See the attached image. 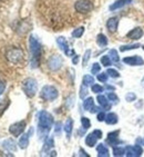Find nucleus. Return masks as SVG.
I'll use <instances>...</instances> for the list:
<instances>
[{"label":"nucleus","instance_id":"1","mask_svg":"<svg viewBox=\"0 0 144 157\" xmlns=\"http://www.w3.org/2000/svg\"><path fill=\"white\" fill-rule=\"evenodd\" d=\"M29 49L31 52V61L30 66L31 68H38L40 65V56H41V44L36 37L31 35L29 38Z\"/></svg>","mask_w":144,"mask_h":157},{"label":"nucleus","instance_id":"2","mask_svg":"<svg viewBox=\"0 0 144 157\" xmlns=\"http://www.w3.org/2000/svg\"><path fill=\"white\" fill-rule=\"evenodd\" d=\"M53 125V117L47 110H41L39 113V134L47 135Z\"/></svg>","mask_w":144,"mask_h":157},{"label":"nucleus","instance_id":"3","mask_svg":"<svg viewBox=\"0 0 144 157\" xmlns=\"http://www.w3.org/2000/svg\"><path fill=\"white\" fill-rule=\"evenodd\" d=\"M6 58L7 60L15 65H19L22 63L24 58V52L21 48L18 47H11L6 52Z\"/></svg>","mask_w":144,"mask_h":157},{"label":"nucleus","instance_id":"4","mask_svg":"<svg viewBox=\"0 0 144 157\" xmlns=\"http://www.w3.org/2000/svg\"><path fill=\"white\" fill-rule=\"evenodd\" d=\"M58 96H59V91L52 85L43 86V88L41 89V93H40V97L43 100H47V101H53V100L57 99Z\"/></svg>","mask_w":144,"mask_h":157},{"label":"nucleus","instance_id":"5","mask_svg":"<svg viewBox=\"0 0 144 157\" xmlns=\"http://www.w3.org/2000/svg\"><path fill=\"white\" fill-rule=\"evenodd\" d=\"M22 89L28 97H33L38 91V82L34 78H27L22 82Z\"/></svg>","mask_w":144,"mask_h":157},{"label":"nucleus","instance_id":"6","mask_svg":"<svg viewBox=\"0 0 144 157\" xmlns=\"http://www.w3.org/2000/svg\"><path fill=\"white\" fill-rule=\"evenodd\" d=\"M74 9L79 13H89L93 9V3L90 0H78L74 3Z\"/></svg>","mask_w":144,"mask_h":157},{"label":"nucleus","instance_id":"7","mask_svg":"<svg viewBox=\"0 0 144 157\" xmlns=\"http://www.w3.org/2000/svg\"><path fill=\"white\" fill-rule=\"evenodd\" d=\"M63 63V59L61 56L59 55H53L48 59V67L49 69L52 70V71H57L62 67Z\"/></svg>","mask_w":144,"mask_h":157},{"label":"nucleus","instance_id":"8","mask_svg":"<svg viewBox=\"0 0 144 157\" xmlns=\"http://www.w3.org/2000/svg\"><path fill=\"white\" fill-rule=\"evenodd\" d=\"M57 44H58V46H59V48H60L67 56H69V57L74 56V50L70 48L69 44H68V41H67V39L64 38V37H62V36L58 37Z\"/></svg>","mask_w":144,"mask_h":157},{"label":"nucleus","instance_id":"9","mask_svg":"<svg viewBox=\"0 0 144 157\" xmlns=\"http://www.w3.org/2000/svg\"><path fill=\"white\" fill-rule=\"evenodd\" d=\"M24 129H26V121H17L15 124H12L9 127V133L11 134L12 136L18 137L20 136L21 134H23Z\"/></svg>","mask_w":144,"mask_h":157},{"label":"nucleus","instance_id":"10","mask_svg":"<svg viewBox=\"0 0 144 157\" xmlns=\"http://www.w3.org/2000/svg\"><path fill=\"white\" fill-rule=\"evenodd\" d=\"M142 153H143V149H142V147H140L139 145L128 146V147L125 148V156L139 157V156H141Z\"/></svg>","mask_w":144,"mask_h":157},{"label":"nucleus","instance_id":"11","mask_svg":"<svg viewBox=\"0 0 144 157\" xmlns=\"http://www.w3.org/2000/svg\"><path fill=\"white\" fill-rule=\"evenodd\" d=\"M123 63L130 66H143L144 60L139 56H131V57L123 58Z\"/></svg>","mask_w":144,"mask_h":157},{"label":"nucleus","instance_id":"12","mask_svg":"<svg viewBox=\"0 0 144 157\" xmlns=\"http://www.w3.org/2000/svg\"><path fill=\"white\" fill-rule=\"evenodd\" d=\"M131 2H132V0H115L111 6L109 7V9L111 11H115V10H119L121 8H123V7L128 6Z\"/></svg>","mask_w":144,"mask_h":157},{"label":"nucleus","instance_id":"13","mask_svg":"<svg viewBox=\"0 0 144 157\" xmlns=\"http://www.w3.org/2000/svg\"><path fill=\"white\" fill-rule=\"evenodd\" d=\"M143 35H144L143 29L140 27H136L128 33V38H130V39H132V40H139L143 37Z\"/></svg>","mask_w":144,"mask_h":157},{"label":"nucleus","instance_id":"14","mask_svg":"<svg viewBox=\"0 0 144 157\" xmlns=\"http://www.w3.org/2000/svg\"><path fill=\"white\" fill-rule=\"evenodd\" d=\"M119 27V19L117 17H112V18L108 19L106 21V28L110 33H115Z\"/></svg>","mask_w":144,"mask_h":157},{"label":"nucleus","instance_id":"15","mask_svg":"<svg viewBox=\"0 0 144 157\" xmlns=\"http://www.w3.org/2000/svg\"><path fill=\"white\" fill-rule=\"evenodd\" d=\"M30 133L28 132L27 134H21V137L19 138V143L18 145L21 149H26L29 145V137H30Z\"/></svg>","mask_w":144,"mask_h":157},{"label":"nucleus","instance_id":"16","mask_svg":"<svg viewBox=\"0 0 144 157\" xmlns=\"http://www.w3.org/2000/svg\"><path fill=\"white\" fill-rule=\"evenodd\" d=\"M119 133H120V130H115V132H112V133H109L108 134V139H106V142L109 144H111V145H117V143H119V139H117V136H119Z\"/></svg>","mask_w":144,"mask_h":157},{"label":"nucleus","instance_id":"17","mask_svg":"<svg viewBox=\"0 0 144 157\" xmlns=\"http://www.w3.org/2000/svg\"><path fill=\"white\" fill-rule=\"evenodd\" d=\"M98 137L92 133L88 134L87 137H85V145L89 146V147H93L94 145H96V142H98Z\"/></svg>","mask_w":144,"mask_h":157},{"label":"nucleus","instance_id":"18","mask_svg":"<svg viewBox=\"0 0 144 157\" xmlns=\"http://www.w3.org/2000/svg\"><path fill=\"white\" fill-rule=\"evenodd\" d=\"M2 147L6 148V149H8V151H16V149H17V146H16L15 140L11 139V138L6 139V140L2 143Z\"/></svg>","mask_w":144,"mask_h":157},{"label":"nucleus","instance_id":"19","mask_svg":"<svg viewBox=\"0 0 144 157\" xmlns=\"http://www.w3.org/2000/svg\"><path fill=\"white\" fill-rule=\"evenodd\" d=\"M63 129L66 132L68 138H70V136H71V134H72V130H73V121H72V118H68V119H67Z\"/></svg>","mask_w":144,"mask_h":157},{"label":"nucleus","instance_id":"20","mask_svg":"<svg viewBox=\"0 0 144 157\" xmlns=\"http://www.w3.org/2000/svg\"><path fill=\"white\" fill-rule=\"evenodd\" d=\"M96 151H98V156L99 157H109V149L106 148V146H104L103 144H99L96 147Z\"/></svg>","mask_w":144,"mask_h":157},{"label":"nucleus","instance_id":"21","mask_svg":"<svg viewBox=\"0 0 144 157\" xmlns=\"http://www.w3.org/2000/svg\"><path fill=\"white\" fill-rule=\"evenodd\" d=\"M117 114H114V113H109L108 115H106V117H105V123L109 125H114L117 123Z\"/></svg>","mask_w":144,"mask_h":157},{"label":"nucleus","instance_id":"22","mask_svg":"<svg viewBox=\"0 0 144 157\" xmlns=\"http://www.w3.org/2000/svg\"><path fill=\"white\" fill-rule=\"evenodd\" d=\"M96 44L100 47H105V46L108 45V38H106V36L103 35V33H99L96 36Z\"/></svg>","mask_w":144,"mask_h":157},{"label":"nucleus","instance_id":"23","mask_svg":"<svg viewBox=\"0 0 144 157\" xmlns=\"http://www.w3.org/2000/svg\"><path fill=\"white\" fill-rule=\"evenodd\" d=\"M96 100H98V103L100 104V106H102L103 108H109V107H110L108 97L103 96V95H99V96L96 97Z\"/></svg>","mask_w":144,"mask_h":157},{"label":"nucleus","instance_id":"24","mask_svg":"<svg viewBox=\"0 0 144 157\" xmlns=\"http://www.w3.org/2000/svg\"><path fill=\"white\" fill-rule=\"evenodd\" d=\"M94 107V99L92 97H88L87 99L83 101V108L85 110H91Z\"/></svg>","mask_w":144,"mask_h":157},{"label":"nucleus","instance_id":"25","mask_svg":"<svg viewBox=\"0 0 144 157\" xmlns=\"http://www.w3.org/2000/svg\"><path fill=\"white\" fill-rule=\"evenodd\" d=\"M139 47H141L140 44H131V45H123L120 47V52H124L128 50H133V49H138Z\"/></svg>","mask_w":144,"mask_h":157},{"label":"nucleus","instance_id":"26","mask_svg":"<svg viewBox=\"0 0 144 157\" xmlns=\"http://www.w3.org/2000/svg\"><path fill=\"white\" fill-rule=\"evenodd\" d=\"M109 56H110V58H111V60L113 61V63H119V61H120L119 54H117V52L115 49H111V50L109 52Z\"/></svg>","mask_w":144,"mask_h":157},{"label":"nucleus","instance_id":"27","mask_svg":"<svg viewBox=\"0 0 144 157\" xmlns=\"http://www.w3.org/2000/svg\"><path fill=\"white\" fill-rule=\"evenodd\" d=\"M83 33H84V27H78L72 31V36H73V38H81Z\"/></svg>","mask_w":144,"mask_h":157},{"label":"nucleus","instance_id":"28","mask_svg":"<svg viewBox=\"0 0 144 157\" xmlns=\"http://www.w3.org/2000/svg\"><path fill=\"white\" fill-rule=\"evenodd\" d=\"M82 82L85 86H92L93 82H94V77L91 75H85L83 76V79H82Z\"/></svg>","mask_w":144,"mask_h":157},{"label":"nucleus","instance_id":"29","mask_svg":"<svg viewBox=\"0 0 144 157\" xmlns=\"http://www.w3.org/2000/svg\"><path fill=\"white\" fill-rule=\"evenodd\" d=\"M113 155L114 156H117V157H119V156H124L125 155V148H123V147H114L113 148Z\"/></svg>","mask_w":144,"mask_h":157},{"label":"nucleus","instance_id":"30","mask_svg":"<svg viewBox=\"0 0 144 157\" xmlns=\"http://www.w3.org/2000/svg\"><path fill=\"white\" fill-rule=\"evenodd\" d=\"M54 146V142H53V138H48L45 140V146H43V151H49L50 148H52Z\"/></svg>","mask_w":144,"mask_h":157},{"label":"nucleus","instance_id":"31","mask_svg":"<svg viewBox=\"0 0 144 157\" xmlns=\"http://www.w3.org/2000/svg\"><path fill=\"white\" fill-rule=\"evenodd\" d=\"M111 63H112L111 58H110V56H108V55H104V56L101 57V63H102L104 67H109L111 65Z\"/></svg>","mask_w":144,"mask_h":157},{"label":"nucleus","instance_id":"32","mask_svg":"<svg viewBox=\"0 0 144 157\" xmlns=\"http://www.w3.org/2000/svg\"><path fill=\"white\" fill-rule=\"evenodd\" d=\"M106 74H108L110 77H112V78H119V77H120V74H119V71H117V70H115V69H113V68H110V69H108Z\"/></svg>","mask_w":144,"mask_h":157},{"label":"nucleus","instance_id":"33","mask_svg":"<svg viewBox=\"0 0 144 157\" xmlns=\"http://www.w3.org/2000/svg\"><path fill=\"white\" fill-rule=\"evenodd\" d=\"M91 57V50L90 49H88L87 52H84L83 55V60H82V63H83V66H85L88 63V61H89V59H90Z\"/></svg>","mask_w":144,"mask_h":157},{"label":"nucleus","instance_id":"34","mask_svg":"<svg viewBox=\"0 0 144 157\" xmlns=\"http://www.w3.org/2000/svg\"><path fill=\"white\" fill-rule=\"evenodd\" d=\"M81 124L84 129H88V128H90V126H91L90 121H89V118H87V117H81Z\"/></svg>","mask_w":144,"mask_h":157},{"label":"nucleus","instance_id":"35","mask_svg":"<svg viewBox=\"0 0 144 157\" xmlns=\"http://www.w3.org/2000/svg\"><path fill=\"white\" fill-rule=\"evenodd\" d=\"M106 97H108V99L110 100V101H112L113 104H117V101H119V97L114 94V93H109Z\"/></svg>","mask_w":144,"mask_h":157},{"label":"nucleus","instance_id":"36","mask_svg":"<svg viewBox=\"0 0 144 157\" xmlns=\"http://www.w3.org/2000/svg\"><path fill=\"white\" fill-rule=\"evenodd\" d=\"M92 91L93 93H95V94H100V93H102L103 91V87L101 86V85L93 84L92 85Z\"/></svg>","mask_w":144,"mask_h":157},{"label":"nucleus","instance_id":"37","mask_svg":"<svg viewBox=\"0 0 144 157\" xmlns=\"http://www.w3.org/2000/svg\"><path fill=\"white\" fill-rule=\"evenodd\" d=\"M88 95V89H87V86L85 85H82L81 88H80V98H82V99H84L85 98V96Z\"/></svg>","mask_w":144,"mask_h":157},{"label":"nucleus","instance_id":"38","mask_svg":"<svg viewBox=\"0 0 144 157\" xmlns=\"http://www.w3.org/2000/svg\"><path fill=\"white\" fill-rule=\"evenodd\" d=\"M135 99H136V95H135L134 93H128V94L125 95V100L129 101V103L134 101Z\"/></svg>","mask_w":144,"mask_h":157},{"label":"nucleus","instance_id":"39","mask_svg":"<svg viewBox=\"0 0 144 157\" xmlns=\"http://www.w3.org/2000/svg\"><path fill=\"white\" fill-rule=\"evenodd\" d=\"M100 70H101V66H100L98 63H94L92 65V68H91V73L92 74H99Z\"/></svg>","mask_w":144,"mask_h":157},{"label":"nucleus","instance_id":"40","mask_svg":"<svg viewBox=\"0 0 144 157\" xmlns=\"http://www.w3.org/2000/svg\"><path fill=\"white\" fill-rule=\"evenodd\" d=\"M98 80L101 82H106V80H108V74H99L98 75Z\"/></svg>","mask_w":144,"mask_h":157},{"label":"nucleus","instance_id":"41","mask_svg":"<svg viewBox=\"0 0 144 157\" xmlns=\"http://www.w3.org/2000/svg\"><path fill=\"white\" fill-rule=\"evenodd\" d=\"M105 117H106V115H105L103 112L99 113V114H98V116H96V118H98V121H104Z\"/></svg>","mask_w":144,"mask_h":157},{"label":"nucleus","instance_id":"42","mask_svg":"<svg viewBox=\"0 0 144 157\" xmlns=\"http://www.w3.org/2000/svg\"><path fill=\"white\" fill-rule=\"evenodd\" d=\"M93 134H94V135H95V136L98 137L99 139L102 137V132H101L100 129H94V130H93Z\"/></svg>","mask_w":144,"mask_h":157},{"label":"nucleus","instance_id":"43","mask_svg":"<svg viewBox=\"0 0 144 157\" xmlns=\"http://www.w3.org/2000/svg\"><path fill=\"white\" fill-rule=\"evenodd\" d=\"M5 89H6V84H5L3 82H0V95L3 94Z\"/></svg>","mask_w":144,"mask_h":157},{"label":"nucleus","instance_id":"44","mask_svg":"<svg viewBox=\"0 0 144 157\" xmlns=\"http://www.w3.org/2000/svg\"><path fill=\"white\" fill-rule=\"evenodd\" d=\"M79 153H80V156H85V157H89V154H88L87 151H84L82 148H80V151H79Z\"/></svg>","mask_w":144,"mask_h":157},{"label":"nucleus","instance_id":"45","mask_svg":"<svg viewBox=\"0 0 144 157\" xmlns=\"http://www.w3.org/2000/svg\"><path fill=\"white\" fill-rule=\"evenodd\" d=\"M79 61V56L78 55H74V57H73V59H72V63H73V65H77Z\"/></svg>","mask_w":144,"mask_h":157},{"label":"nucleus","instance_id":"46","mask_svg":"<svg viewBox=\"0 0 144 157\" xmlns=\"http://www.w3.org/2000/svg\"><path fill=\"white\" fill-rule=\"evenodd\" d=\"M60 129H61V123H57V125H56V132L60 133Z\"/></svg>","mask_w":144,"mask_h":157},{"label":"nucleus","instance_id":"47","mask_svg":"<svg viewBox=\"0 0 144 157\" xmlns=\"http://www.w3.org/2000/svg\"><path fill=\"white\" fill-rule=\"evenodd\" d=\"M98 109H99V108H96V107H93V108L91 109L90 112H91V113H95V112H98Z\"/></svg>","mask_w":144,"mask_h":157},{"label":"nucleus","instance_id":"48","mask_svg":"<svg viewBox=\"0 0 144 157\" xmlns=\"http://www.w3.org/2000/svg\"><path fill=\"white\" fill-rule=\"evenodd\" d=\"M49 155H50V156H57V153H56V151H51Z\"/></svg>","mask_w":144,"mask_h":157},{"label":"nucleus","instance_id":"49","mask_svg":"<svg viewBox=\"0 0 144 157\" xmlns=\"http://www.w3.org/2000/svg\"><path fill=\"white\" fill-rule=\"evenodd\" d=\"M141 86H142V87H144V78L142 79V82H141Z\"/></svg>","mask_w":144,"mask_h":157},{"label":"nucleus","instance_id":"50","mask_svg":"<svg viewBox=\"0 0 144 157\" xmlns=\"http://www.w3.org/2000/svg\"><path fill=\"white\" fill-rule=\"evenodd\" d=\"M142 145H144V138H143V143H142Z\"/></svg>","mask_w":144,"mask_h":157}]
</instances>
